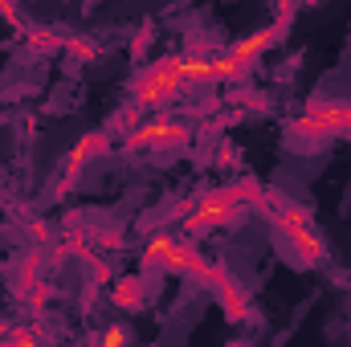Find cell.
Returning a JSON list of instances; mask_svg holds the SVG:
<instances>
[{
	"instance_id": "obj_6",
	"label": "cell",
	"mask_w": 351,
	"mask_h": 347,
	"mask_svg": "<svg viewBox=\"0 0 351 347\" xmlns=\"http://www.w3.org/2000/svg\"><path fill=\"white\" fill-rule=\"evenodd\" d=\"M192 139V127L176 115H156L147 123H139L131 135H127V147L131 152H156V147H176V143H188Z\"/></svg>"
},
{
	"instance_id": "obj_5",
	"label": "cell",
	"mask_w": 351,
	"mask_h": 347,
	"mask_svg": "<svg viewBox=\"0 0 351 347\" xmlns=\"http://www.w3.org/2000/svg\"><path fill=\"white\" fill-rule=\"evenodd\" d=\"M294 135L302 139H327V135H351V102H311L294 123Z\"/></svg>"
},
{
	"instance_id": "obj_8",
	"label": "cell",
	"mask_w": 351,
	"mask_h": 347,
	"mask_svg": "<svg viewBox=\"0 0 351 347\" xmlns=\"http://www.w3.org/2000/svg\"><path fill=\"white\" fill-rule=\"evenodd\" d=\"M110 302L123 307V311H139V307L147 302V286H143V278H123V282L110 290Z\"/></svg>"
},
{
	"instance_id": "obj_9",
	"label": "cell",
	"mask_w": 351,
	"mask_h": 347,
	"mask_svg": "<svg viewBox=\"0 0 351 347\" xmlns=\"http://www.w3.org/2000/svg\"><path fill=\"white\" fill-rule=\"evenodd\" d=\"M221 307H225V315L233 319V323H241V319H250V294H245V286H237V282H229L221 294Z\"/></svg>"
},
{
	"instance_id": "obj_3",
	"label": "cell",
	"mask_w": 351,
	"mask_h": 347,
	"mask_svg": "<svg viewBox=\"0 0 351 347\" xmlns=\"http://www.w3.org/2000/svg\"><path fill=\"white\" fill-rule=\"evenodd\" d=\"M143 270H176V274H188V278H196V282H204V286H213L217 294L233 282L229 278V270H221L217 261H208L188 237H180V233H160V237H152L147 246H143Z\"/></svg>"
},
{
	"instance_id": "obj_1",
	"label": "cell",
	"mask_w": 351,
	"mask_h": 347,
	"mask_svg": "<svg viewBox=\"0 0 351 347\" xmlns=\"http://www.w3.org/2000/svg\"><path fill=\"white\" fill-rule=\"evenodd\" d=\"M265 184L258 180H233L225 188H213L204 196L192 200V208L180 221V237H196V233H213V229H229L237 221H245L254 208H262L265 200Z\"/></svg>"
},
{
	"instance_id": "obj_4",
	"label": "cell",
	"mask_w": 351,
	"mask_h": 347,
	"mask_svg": "<svg viewBox=\"0 0 351 347\" xmlns=\"http://www.w3.org/2000/svg\"><path fill=\"white\" fill-rule=\"evenodd\" d=\"M184 90H188L184 53H164V58H156L152 66L139 70V78H135V86H131V98H135V106H143V110H160V106L172 102L176 94H184Z\"/></svg>"
},
{
	"instance_id": "obj_2",
	"label": "cell",
	"mask_w": 351,
	"mask_h": 347,
	"mask_svg": "<svg viewBox=\"0 0 351 347\" xmlns=\"http://www.w3.org/2000/svg\"><path fill=\"white\" fill-rule=\"evenodd\" d=\"M262 213L269 217L274 233L282 237V246L294 254V261H298V265H311V270L327 265V241H323L319 225L306 217V208H302V204L286 200L282 192H265Z\"/></svg>"
},
{
	"instance_id": "obj_7",
	"label": "cell",
	"mask_w": 351,
	"mask_h": 347,
	"mask_svg": "<svg viewBox=\"0 0 351 347\" xmlns=\"http://www.w3.org/2000/svg\"><path fill=\"white\" fill-rule=\"evenodd\" d=\"M102 152H110V135H106V131H90L86 139H82V143H78V147L70 152V160H66L70 176H74V172H82V168H86L90 160H94V156H102Z\"/></svg>"
},
{
	"instance_id": "obj_10",
	"label": "cell",
	"mask_w": 351,
	"mask_h": 347,
	"mask_svg": "<svg viewBox=\"0 0 351 347\" xmlns=\"http://www.w3.org/2000/svg\"><path fill=\"white\" fill-rule=\"evenodd\" d=\"M127 344H131L127 327H106V331H102V339H98V347H127Z\"/></svg>"
}]
</instances>
